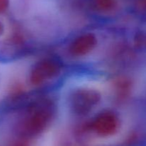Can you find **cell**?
<instances>
[{"label":"cell","mask_w":146,"mask_h":146,"mask_svg":"<svg viewBox=\"0 0 146 146\" xmlns=\"http://www.w3.org/2000/svg\"><path fill=\"white\" fill-rule=\"evenodd\" d=\"M9 6V0H0V13L3 12Z\"/></svg>","instance_id":"6da1fadb"},{"label":"cell","mask_w":146,"mask_h":146,"mask_svg":"<svg viewBox=\"0 0 146 146\" xmlns=\"http://www.w3.org/2000/svg\"><path fill=\"white\" fill-rule=\"evenodd\" d=\"M3 31H4V27H3V24L0 21V36L3 33Z\"/></svg>","instance_id":"7a4b0ae2"}]
</instances>
